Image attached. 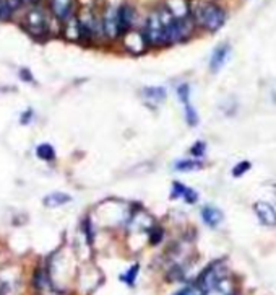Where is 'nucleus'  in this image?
Here are the masks:
<instances>
[{
  "label": "nucleus",
  "mask_w": 276,
  "mask_h": 295,
  "mask_svg": "<svg viewBox=\"0 0 276 295\" xmlns=\"http://www.w3.org/2000/svg\"><path fill=\"white\" fill-rule=\"evenodd\" d=\"M174 295H206V292L195 282V284H189V285H186V287L180 289L179 292H175Z\"/></svg>",
  "instance_id": "nucleus-17"
},
{
  "label": "nucleus",
  "mask_w": 276,
  "mask_h": 295,
  "mask_svg": "<svg viewBox=\"0 0 276 295\" xmlns=\"http://www.w3.org/2000/svg\"><path fill=\"white\" fill-rule=\"evenodd\" d=\"M28 24H29V28H31V33H33V35H36V36L44 35V33L47 31L46 18H44V15L41 13V12L33 10L28 15Z\"/></svg>",
  "instance_id": "nucleus-9"
},
{
  "label": "nucleus",
  "mask_w": 276,
  "mask_h": 295,
  "mask_svg": "<svg viewBox=\"0 0 276 295\" xmlns=\"http://www.w3.org/2000/svg\"><path fill=\"white\" fill-rule=\"evenodd\" d=\"M171 198L172 199H182L187 204H195L198 201V194H197V191L192 190V187L182 184L179 181H174L172 187H171Z\"/></svg>",
  "instance_id": "nucleus-6"
},
{
  "label": "nucleus",
  "mask_w": 276,
  "mask_h": 295,
  "mask_svg": "<svg viewBox=\"0 0 276 295\" xmlns=\"http://www.w3.org/2000/svg\"><path fill=\"white\" fill-rule=\"evenodd\" d=\"M254 212L257 219L266 227H276V209L270 202L258 201L254 204Z\"/></svg>",
  "instance_id": "nucleus-5"
},
{
  "label": "nucleus",
  "mask_w": 276,
  "mask_h": 295,
  "mask_svg": "<svg viewBox=\"0 0 276 295\" xmlns=\"http://www.w3.org/2000/svg\"><path fill=\"white\" fill-rule=\"evenodd\" d=\"M163 236H164L163 227L155 224V225L151 227V230H149V233H148V242H149V245H153V247H156L158 243H161Z\"/></svg>",
  "instance_id": "nucleus-15"
},
{
  "label": "nucleus",
  "mask_w": 276,
  "mask_h": 295,
  "mask_svg": "<svg viewBox=\"0 0 276 295\" xmlns=\"http://www.w3.org/2000/svg\"><path fill=\"white\" fill-rule=\"evenodd\" d=\"M205 152H206V145H205L203 141H198L190 147V155L192 157H195V158H202L205 155Z\"/></svg>",
  "instance_id": "nucleus-20"
},
{
  "label": "nucleus",
  "mask_w": 276,
  "mask_h": 295,
  "mask_svg": "<svg viewBox=\"0 0 276 295\" xmlns=\"http://www.w3.org/2000/svg\"><path fill=\"white\" fill-rule=\"evenodd\" d=\"M202 220L210 228H216L223 222V212L214 206H205L202 209Z\"/></svg>",
  "instance_id": "nucleus-8"
},
{
  "label": "nucleus",
  "mask_w": 276,
  "mask_h": 295,
  "mask_svg": "<svg viewBox=\"0 0 276 295\" xmlns=\"http://www.w3.org/2000/svg\"><path fill=\"white\" fill-rule=\"evenodd\" d=\"M190 16L195 26H200L206 31H218L226 21L224 8L213 2H197L190 7Z\"/></svg>",
  "instance_id": "nucleus-2"
},
{
  "label": "nucleus",
  "mask_w": 276,
  "mask_h": 295,
  "mask_svg": "<svg viewBox=\"0 0 276 295\" xmlns=\"http://www.w3.org/2000/svg\"><path fill=\"white\" fill-rule=\"evenodd\" d=\"M177 96H179L182 106H186V104L190 103V87H189V84H180L177 87Z\"/></svg>",
  "instance_id": "nucleus-18"
},
{
  "label": "nucleus",
  "mask_w": 276,
  "mask_h": 295,
  "mask_svg": "<svg viewBox=\"0 0 276 295\" xmlns=\"http://www.w3.org/2000/svg\"><path fill=\"white\" fill-rule=\"evenodd\" d=\"M135 21V12L133 8L127 4L120 5L117 8V26H119V36H124L125 33H129Z\"/></svg>",
  "instance_id": "nucleus-4"
},
{
  "label": "nucleus",
  "mask_w": 276,
  "mask_h": 295,
  "mask_svg": "<svg viewBox=\"0 0 276 295\" xmlns=\"http://www.w3.org/2000/svg\"><path fill=\"white\" fill-rule=\"evenodd\" d=\"M183 116H186V121H187V124L189 126H197L198 124V114L195 111V108L192 106V103L186 104L183 106Z\"/></svg>",
  "instance_id": "nucleus-16"
},
{
  "label": "nucleus",
  "mask_w": 276,
  "mask_h": 295,
  "mask_svg": "<svg viewBox=\"0 0 276 295\" xmlns=\"http://www.w3.org/2000/svg\"><path fill=\"white\" fill-rule=\"evenodd\" d=\"M36 153L41 160H46V162H51L55 158V150L52 149V145H49V144H41L38 147Z\"/></svg>",
  "instance_id": "nucleus-14"
},
{
  "label": "nucleus",
  "mask_w": 276,
  "mask_h": 295,
  "mask_svg": "<svg viewBox=\"0 0 276 295\" xmlns=\"http://www.w3.org/2000/svg\"><path fill=\"white\" fill-rule=\"evenodd\" d=\"M69 201H70V196H67L64 193H54L51 196H47L44 199V204L47 207H58L62 206V204H67Z\"/></svg>",
  "instance_id": "nucleus-13"
},
{
  "label": "nucleus",
  "mask_w": 276,
  "mask_h": 295,
  "mask_svg": "<svg viewBox=\"0 0 276 295\" xmlns=\"http://www.w3.org/2000/svg\"><path fill=\"white\" fill-rule=\"evenodd\" d=\"M175 16H180V15H174L172 8L169 7H160L156 8V10H153L145 23L143 33H141L143 43L151 47L171 46L169 35H171V26L175 20Z\"/></svg>",
  "instance_id": "nucleus-1"
},
{
  "label": "nucleus",
  "mask_w": 276,
  "mask_h": 295,
  "mask_svg": "<svg viewBox=\"0 0 276 295\" xmlns=\"http://www.w3.org/2000/svg\"><path fill=\"white\" fill-rule=\"evenodd\" d=\"M141 95L148 104H160L166 100V90L161 87H146L143 88Z\"/></svg>",
  "instance_id": "nucleus-11"
},
{
  "label": "nucleus",
  "mask_w": 276,
  "mask_h": 295,
  "mask_svg": "<svg viewBox=\"0 0 276 295\" xmlns=\"http://www.w3.org/2000/svg\"><path fill=\"white\" fill-rule=\"evenodd\" d=\"M223 277H224L223 261H214V263H211L202 274L198 276V279L195 282L205 292H208V290H213V289L218 287V285L221 284V281H223Z\"/></svg>",
  "instance_id": "nucleus-3"
},
{
  "label": "nucleus",
  "mask_w": 276,
  "mask_h": 295,
  "mask_svg": "<svg viewBox=\"0 0 276 295\" xmlns=\"http://www.w3.org/2000/svg\"><path fill=\"white\" fill-rule=\"evenodd\" d=\"M138 269H140V266L138 264H133L127 273H125L120 279L124 281V282H127L129 285H133L135 284V279H137V276H138Z\"/></svg>",
  "instance_id": "nucleus-19"
},
{
  "label": "nucleus",
  "mask_w": 276,
  "mask_h": 295,
  "mask_svg": "<svg viewBox=\"0 0 276 295\" xmlns=\"http://www.w3.org/2000/svg\"><path fill=\"white\" fill-rule=\"evenodd\" d=\"M250 162H240V163H237L236 167L232 168V176H242L244 173H247V171L250 170Z\"/></svg>",
  "instance_id": "nucleus-21"
},
{
  "label": "nucleus",
  "mask_w": 276,
  "mask_h": 295,
  "mask_svg": "<svg viewBox=\"0 0 276 295\" xmlns=\"http://www.w3.org/2000/svg\"><path fill=\"white\" fill-rule=\"evenodd\" d=\"M202 167H203V163L200 162V160H179V162L174 165V170H175V171H183V173H187V171L200 170Z\"/></svg>",
  "instance_id": "nucleus-12"
},
{
  "label": "nucleus",
  "mask_w": 276,
  "mask_h": 295,
  "mask_svg": "<svg viewBox=\"0 0 276 295\" xmlns=\"http://www.w3.org/2000/svg\"><path fill=\"white\" fill-rule=\"evenodd\" d=\"M231 52V46L229 44H221L213 51L211 57H210V70L211 72H218L223 65L226 64Z\"/></svg>",
  "instance_id": "nucleus-7"
},
{
  "label": "nucleus",
  "mask_w": 276,
  "mask_h": 295,
  "mask_svg": "<svg viewBox=\"0 0 276 295\" xmlns=\"http://www.w3.org/2000/svg\"><path fill=\"white\" fill-rule=\"evenodd\" d=\"M51 7L58 20H67L73 12V0H51Z\"/></svg>",
  "instance_id": "nucleus-10"
}]
</instances>
